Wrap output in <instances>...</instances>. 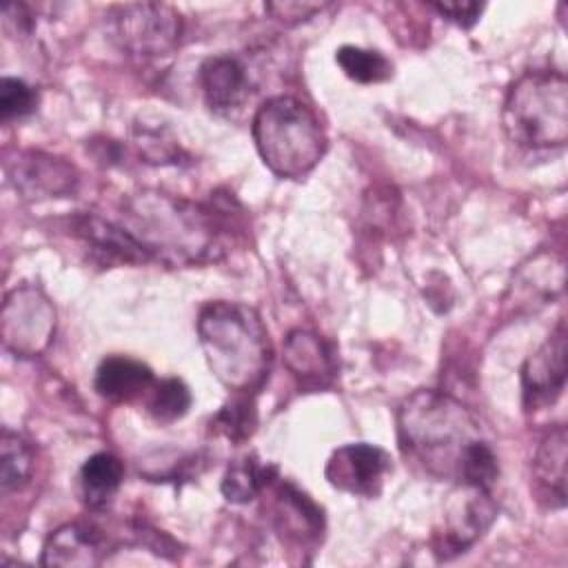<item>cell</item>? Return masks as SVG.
Here are the masks:
<instances>
[{
  "mask_svg": "<svg viewBox=\"0 0 568 568\" xmlns=\"http://www.w3.org/2000/svg\"><path fill=\"white\" fill-rule=\"evenodd\" d=\"M277 479V466L264 464L255 453L233 459L222 477L220 490L231 504L253 501L266 486Z\"/></svg>",
  "mask_w": 568,
  "mask_h": 568,
  "instance_id": "cell-21",
  "label": "cell"
},
{
  "mask_svg": "<svg viewBox=\"0 0 568 568\" xmlns=\"http://www.w3.org/2000/svg\"><path fill=\"white\" fill-rule=\"evenodd\" d=\"M118 222L140 244L149 262L189 266L222 253L217 213L166 193L140 191L124 197Z\"/></svg>",
  "mask_w": 568,
  "mask_h": 568,
  "instance_id": "cell-2",
  "label": "cell"
},
{
  "mask_svg": "<svg viewBox=\"0 0 568 568\" xmlns=\"http://www.w3.org/2000/svg\"><path fill=\"white\" fill-rule=\"evenodd\" d=\"M566 426L557 424L539 439L532 457V490L550 510L566 506Z\"/></svg>",
  "mask_w": 568,
  "mask_h": 568,
  "instance_id": "cell-15",
  "label": "cell"
},
{
  "mask_svg": "<svg viewBox=\"0 0 568 568\" xmlns=\"http://www.w3.org/2000/svg\"><path fill=\"white\" fill-rule=\"evenodd\" d=\"M275 526L291 541L317 544L324 532L322 508L291 481H280L275 486Z\"/></svg>",
  "mask_w": 568,
  "mask_h": 568,
  "instance_id": "cell-17",
  "label": "cell"
},
{
  "mask_svg": "<svg viewBox=\"0 0 568 568\" xmlns=\"http://www.w3.org/2000/svg\"><path fill=\"white\" fill-rule=\"evenodd\" d=\"M328 4H317V2H268L264 9L280 22L286 24H297L304 22L308 18H313L315 13H320L322 9H326Z\"/></svg>",
  "mask_w": 568,
  "mask_h": 568,
  "instance_id": "cell-28",
  "label": "cell"
},
{
  "mask_svg": "<svg viewBox=\"0 0 568 568\" xmlns=\"http://www.w3.org/2000/svg\"><path fill=\"white\" fill-rule=\"evenodd\" d=\"M7 173L13 186L29 197H60L78 186L75 169L42 151H18L13 160L7 158Z\"/></svg>",
  "mask_w": 568,
  "mask_h": 568,
  "instance_id": "cell-11",
  "label": "cell"
},
{
  "mask_svg": "<svg viewBox=\"0 0 568 568\" xmlns=\"http://www.w3.org/2000/svg\"><path fill=\"white\" fill-rule=\"evenodd\" d=\"M564 288V260L552 251H539L519 264L510 295L517 308H535L555 300Z\"/></svg>",
  "mask_w": 568,
  "mask_h": 568,
  "instance_id": "cell-16",
  "label": "cell"
},
{
  "mask_svg": "<svg viewBox=\"0 0 568 568\" xmlns=\"http://www.w3.org/2000/svg\"><path fill=\"white\" fill-rule=\"evenodd\" d=\"M155 384L153 371L140 359L126 355H109L95 371V393L106 402L124 404L144 397Z\"/></svg>",
  "mask_w": 568,
  "mask_h": 568,
  "instance_id": "cell-19",
  "label": "cell"
},
{
  "mask_svg": "<svg viewBox=\"0 0 568 568\" xmlns=\"http://www.w3.org/2000/svg\"><path fill=\"white\" fill-rule=\"evenodd\" d=\"M397 442L402 455L433 479L493 490L499 477L477 417L444 390L419 388L399 404Z\"/></svg>",
  "mask_w": 568,
  "mask_h": 568,
  "instance_id": "cell-1",
  "label": "cell"
},
{
  "mask_svg": "<svg viewBox=\"0 0 568 568\" xmlns=\"http://www.w3.org/2000/svg\"><path fill=\"white\" fill-rule=\"evenodd\" d=\"M335 62L344 71L346 78L359 84H375L384 82L393 75V64L390 60L375 51V49H364L355 44H344L335 51Z\"/></svg>",
  "mask_w": 568,
  "mask_h": 568,
  "instance_id": "cell-25",
  "label": "cell"
},
{
  "mask_svg": "<svg viewBox=\"0 0 568 568\" xmlns=\"http://www.w3.org/2000/svg\"><path fill=\"white\" fill-rule=\"evenodd\" d=\"M111 550L106 535L87 521H69L55 528L42 546V566L91 568L100 566Z\"/></svg>",
  "mask_w": 568,
  "mask_h": 568,
  "instance_id": "cell-12",
  "label": "cell"
},
{
  "mask_svg": "<svg viewBox=\"0 0 568 568\" xmlns=\"http://www.w3.org/2000/svg\"><path fill=\"white\" fill-rule=\"evenodd\" d=\"M133 142L149 164H178L184 155L169 124L160 120L138 118L133 122Z\"/></svg>",
  "mask_w": 568,
  "mask_h": 568,
  "instance_id": "cell-23",
  "label": "cell"
},
{
  "mask_svg": "<svg viewBox=\"0 0 568 568\" xmlns=\"http://www.w3.org/2000/svg\"><path fill=\"white\" fill-rule=\"evenodd\" d=\"M262 162L284 180L308 175L326 153V133L315 111L293 95H273L253 118Z\"/></svg>",
  "mask_w": 568,
  "mask_h": 568,
  "instance_id": "cell-4",
  "label": "cell"
},
{
  "mask_svg": "<svg viewBox=\"0 0 568 568\" xmlns=\"http://www.w3.org/2000/svg\"><path fill=\"white\" fill-rule=\"evenodd\" d=\"M71 231L78 240L111 260L129 264L149 262L146 253L118 220H109L98 213H78L71 217Z\"/></svg>",
  "mask_w": 568,
  "mask_h": 568,
  "instance_id": "cell-18",
  "label": "cell"
},
{
  "mask_svg": "<svg viewBox=\"0 0 568 568\" xmlns=\"http://www.w3.org/2000/svg\"><path fill=\"white\" fill-rule=\"evenodd\" d=\"M36 453L31 444L11 430H2L0 437V490L2 495H11L22 490L33 475Z\"/></svg>",
  "mask_w": 568,
  "mask_h": 568,
  "instance_id": "cell-22",
  "label": "cell"
},
{
  "mask_svg": "<svg viewBox=\"0 0 568 568\" xmlns=\"http://www.w3.org/2000/svg\"><path fill=\"white\" fill-rule=\"evenodd\" d=\"M390 470L393 459L384 448L357 442L335 448L326 462L324 475L333 488L373 499L382 493Z\"/></svg>",
  "mask_w": 568,
  "mask_h": 568,
  "instance_id": "cell-10",
  "label": "cell"
},
{
  "mask_svg": "<svg viewBox=\"0 0 568 568\" xmlns=\"http://www.w3.org/2000/svg\"><path fill=\"white\" fill-rule=\"evenodd\" d=\"M495 517L497 504L493 499V490L457 484L446 501L442 530L435 532L433 552L439 559H450L464 552L490 528Z\"/></svg>",
  "mask_w": 568,
  "mask_h": 568,
  "instance_id": "cell-8",
  "label": "cell"
},
{
  "mask_svg": "<svg viewBox=\"0 0 568 568\" xmlns=\"http://www.w3.org/2000/svg\"><path fill=\"white\" fill-rule=\"evenodd\" d=\"M124 479L122 462L111 453L91 455L80 468V488L84 506L93 513H104L113 504Z\"/></svg>",
  "mask_w": 568,
  "mask_h": 568,
  "instance_id": "cell-20",
  "label": "cell"
},
{
  "mask_svg": "<svg viewBox=\"0 0 568 568\" xmlns=\"http://www.w3.org/2000/svg\"><path fill=\"white\" fill-rule=\"evenodd\" d=\"M568 333L564 317L521 366V397L528 413L552 406L566 388Z\"/></svg>",
  "mask_w": 568,
  "mask_h": 568,
  "instance_id": "cell-9",
  "label": "cell"
},
{
  "mask_svg": "<svg viewBox=\"0 0 568 568\" xmlns=\"http://www.w3.org/2000/svg\"><path fill=\"white\" fill-rule=\"evenodd\" d=\"M111 42L135 60H155L175 51L182 38V16L164 2L118 4L106 16Z\"/></svg>",
  "mask_w": 568,
  "mask_h": 568,
  "instance_id": "cell-6",
  "label": "cell"
},
{
  "mask_svg": "<svg viewBox=\"0 0 568 568\" xmlns=\"http://www.w3.org/2000/svg\"><path fill=\"white\" fill-rule=\"evenodd\" d=\"M257 426V408L253 393H233V397L211 417V433L233 444L246 442Z\"/></svg>",
  "mask_w": 568,
  "mask_h": 568,
  "instance_id": "cell-24",
  "label": "cell"
},
{
  "mask_svg": "<svg viewBox=\"0 0 568 568\" xmlns=\"http://www.w3.org/2000/svg\"><path fill=\"white\" fill-rule=\"evenodd\" d=\"M508 140L528 151L561 149L568 140V80L555 69L521 73L501 111Z\"/></svg>",
  "mask_w": 568,
  "mask_h": 568,
  "instance_id": "cell-5",
  "label": "cell"
},
{
  "mask_svg": "<svg viewBox=\"0 0 568 568\" xmlns=\"http://www.w3.org/2000/svg\"><path fill=\"white\" fill-rule=\"evenodd\" d=\"M430 7L462 29H470L484 11V4L479 2H433Z\"/></svg>",
  "mask_w": 568,
  "mask_h": 568,
  "instance_id": "cell-29",
  "label": "cell"
},
{
  "mask_svg": "<svg viewBox=\"0 0 568 568\" xmlns=\"http://www.w3.org/2000/svg\"><path fill=\"white\" fill-rule=\"evenodd\" d=\"M284 366L306 390L328 388L337 373L333 346L313 331L295 328L284 339Z\"/></svg>",
  "mask_w": 568,
  "mask_h": 568,
  "instance_id": "cell-14",
  "label": "cell"
},
{
  "mask_svg": "<svg viewBox=\"0 0 568 568\" xmlns=\"http://www.w3.org/2000/svg\"><path fill=\"white\" fill-rule=\"evenodd\" d=\"M197 82L206 106L222 118L237 115L251 98V80L233 55H211L197 69Z\"/></svg>",
  "mask_w": 568,
  "mask_h": 568,
  "instance_id": "cell-13",
  "label": "cell"
},
{
  "mask_svg": "<svg viewBox=\"0 0 568 568\" xmlns=\"http://www.w3.org/2000/svg\"><path fill=\"white\" fill-rule=\"evenodd\" d=\"M53 333L55 308L42 288L22 284L7 293L0 315V335L4 348L20 357H33L51 344Z\"/></svg>",
  "mask_w": 568,
  "mask_h": 568,
  "instance_id": "cell-7",
  "label": "cell"
},
{
  "mask_svg": "<svg viewBox=\"0 0 568 568\" xmlns=\"http://www.w3.org/2000/svg\"><path fill=\"white\" fill-rule=\"evenodd\" d=\"M197 337L211 373L224 388L255 393L264 384L273 348L255 308L242 302H209L197 315Z\"/></svg>",
  "mask_w": 568,
  "mask_h": 568,
  "instance_id": "cell-3",
  "label": "cell"
},
{
  "mask_svg": "<svg viewBox=\"0 0 568 568\" xmlns=\"http://www.w3.org/2000/svg\"><path fill=\"white\" fill-rule=\"evenodd\" d=\"M38 106V91L22 78L4 75L0 80V118L2 122L24 118Z\"/></svg>",
  "mask_w": 568,
  "mask_h": 568,
  "instance_id": "cell-27",
  "label": "cell"
},
{
  "mask_svg": "<svg viewBox=\"0 0 568 568\" xmlns=\"http://www.w3.org/2000/svg\"><path fill=\"white\" fill-rule=\"evenodd\" d=\"M191 408V390L180 377H164L149 390L146 410L158 424H173Z\"/></svg>",
  "mask_w": 568,
  "mask_h": 568,
  "instance_id": "cell-26",
  "label": "cell"
}]
</instances>
